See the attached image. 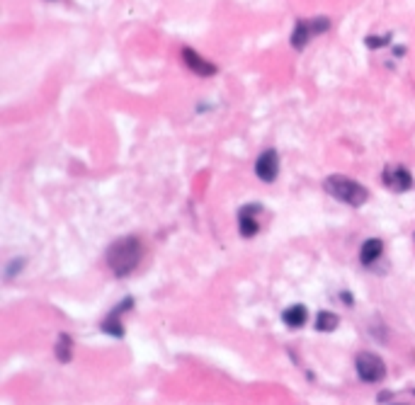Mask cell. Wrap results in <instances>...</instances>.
I'll use <instances>...</instances> for the list:
<instances>
[{"label": "cell", "mask_w": 415, "mask_h": 405, "mask_svg": "<svg viewBox=\"0 0 415 405\" xmlns=\"http://www.w3.org/2000/svg\"><path fill=\"white\" fill-rule=\"evenodd\" d=\"M141 258H143V245L136 235L120 238L107 250V265H110V270L115 272L117 276H129L131 272L138 267Z\"/></svg>", "instance_id": "1"}, {"label": "cell", "mask_w": 415, "mask_h": 405, "mask_svg": "<svg viewBox=\"0 0 415 405\" xmlns=\"http://www.w3.org/2000/svg\"><path fill=\"white\" fill-rule=\"evenodd\" d=\"M323 187H325V192H328L330 197H335L338 201L350 204V206H362L364 201L369 199L367 187L359 185L357 180H352V177H348V175H330V177H325Z\"/></svg>", "instance_id": "2"}, {"label": "cell", "mask_w": 415, "mask_h": 405, "mask_svg": "<svg viewBox=\"0 0 415 405\" xmlns=\"http://www.w3.org/2000/svg\"><path fill=\"white\" fill-rule=\"evenodd\" d=\"M355 369H357L359 379L364 383H379L386 377V364L374 352H359L357 359H355Z\"/></svg>", "instance_id": "3"}, {"label": "cell", "mask_w": 415, "mask_h": 405, "mask_svg": "<svg viewBox=\"0 0 415 405\" xmlns=\"http://www.w3.org/2000/svg\"><path fill=\"white\" fill-rule=\"evenodd\" d=\"M328 27H330V19H328V17L299 19V22H296L294 34H291V47L299 49V51H301V49H304L306 44L311 42V39L318 37V34H323Z\"/></svg>", "instance_id": "4"}, {"label": "cell", "mask_w": 415, "mask_h": 405, "mask_svg": "<svg viewBox=\"0 0 415 405\" xmlns=\"http://www.w3.org/2000/svg\"><path fill=\"white\" fill-rule=\"evenodd\" d=\"M255 175L263 182L277 180V175H279V156H277V151L260 153V158L255 160Z\"/></svg>", "instance_id": "5"}, {"label": "cell", "mask_w": 415, "mask_h": 405, "mask_svg": "<svg viewBox=\"0 0 415 405\" xmlns=\"http://www.w3.org/2000/svg\"><path fill=\"white\" fill-rule=\"evenodd\" d=\"M384 185L389 187L391 192H408L413 185V177L406 167L401 165H391L384 170Z\"/></svg>", "instance_id": "6"}, {"label": "cell", "mask_w": 415, "mask_h": 405, "mask_svg": "<svg viewBox=\"0 0 415 405\" xmlns=\"http://www.w3.org/2000/svg\"><path fill=\"white\" fill-rule=\"evenodd\" d=\"M260 211L263 209H260L258 204H248L238 211V231H241L243 238H253V235H258V231H260L258 214Z\"/></svg>", "instance_id": "7"}, {"label": "cell", "mask_w": 415, "mask_h": 405, "mask_svg": "<svg viewBox=\"0 0 415 405\" xmlns=\"http://www.w3.org/2000/svg\"><path fill=\"white\" fill-rule=\"evenodd\" d=\"M182 58H185L187 68H190V71H195L197 76H204L206 78V76H214V73H216L214 63L204 61V58H202L197 51H192V49H182Z\"/></svg>", "instance_id": "8"}, {"label": "cell", "mask_w": 415, "mask_h": 405, "mask_svg": "<svg viewBox=\"0 0 415 405\" xmlns=\"http://www.w3.org/2000/svg\"><path fill=\"white\" fill-rule=\"evenodd\" d=\"M282 320H284L289 328H301V325H306V320H309V311H306V306H301V304L289 306V308L282 313Z\"/></svg>", "instance_id": "9"}, {"label": "cell", "mask_w": 415, "mask_h": 405, "mask_svg": "<svg viewBox=\"0 0 415 405\" xmlns=\"http://www.w3.org/2000/svg\"><path fill=\"white\" fill-rule=\"evenodd\" d=\"M384 255V243L379 238H372L367 240V243L362 245V250H359V260H362V265H372L377 263L379 258Z\"/></svg>", "instance_id": "10"}, {"label": "cell", "mask_w": 415, "mask_h": 405, "mask_svg": "<svg viewBox=\"0 0 415 405\" xmlns=\"http://www.w3.org/2000/svg\"><path fill=\"white\" fill-rule=\"evenodd\" d=\"M340 325V318L335 313H330V311H320L318 315H316V323L314 328L318 330V333H333L335 328Z\"/></svg>", "instance_id": "11"}, {"label": "cell", "mask_w": 415, "mask_h": 405, "mask_svg": "<svg viewBox=\"0 0 415 405\" xmlns=\"http://www.w3.org/2000/svg\"><path fill=\"white\" fill-rule=\"evenodd\" d=\"M73 340H71V335L68 333H58V342H56V359L58 362H71V357H73Z\"/></svg>", "instance_id": "12"}, {"label": "cell", "mask_w": 415, "mask_h": 405, "mask_svg": "<svg viewBox=\"0 0 415 405\" xmlns=\"http://www.w3.org/2000/svg\"><path fill=\"white\" fill-rule=\"evenodd\" d=\"M22 265H24V260H13V263L8 265V270H5V279H13V276L22 270Z\"/></svg>", "instance_id": "13"}]
</instances>
